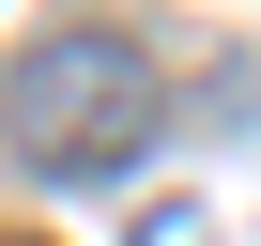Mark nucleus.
<instances>
[{"label": "nucleus", "instance_id": "1", "mask_svg": "<svg viewBox=\"0 0 261 246\" xmlns=\"http://www.w3.org/2000/svg\"><path fill=\"white\" fill-rule=\"evenodd\" d=\"M0 123H16V154H31V169L108 185V169H139V154H154L169 92H154V62L123 46V31H46L16 77H0Z\"/></svg>", "mask_w": 261, "mask_h": 246}, {"label": "nucleus", "instance_id": "2", "mask_svg": "<svg viewBox=\"0 0 261 246\" xmlns=\"http://www.w3.org/2000/svg\"><path fill=\"white\" fill-rule=\"evenodd\" d=\"M0 246H16V231H0Z\"/></svg>", "mask_w": 261, "mask_h": 246}]
</instances>
